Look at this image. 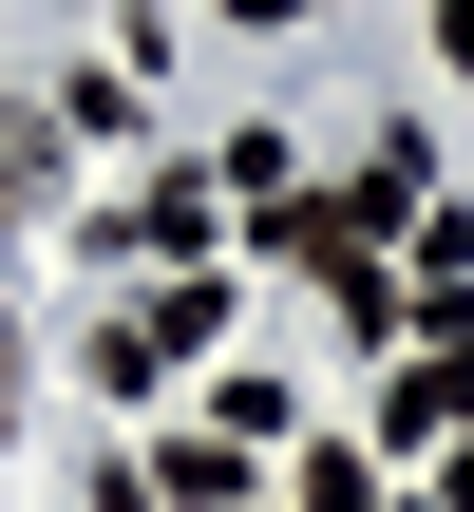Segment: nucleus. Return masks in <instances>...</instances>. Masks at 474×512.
<instances>
[{"label":"nucleus","mask_w":474,"mask_h":512,"mask_svg":"<svg viewBox=\"0 0 474 512\" xmlns=\"http://www.w3.org/2000/svg\"><path fill=\"white\" fill-rule=\"evenodd\" d=\"M304 512H380V494H361V456H323V475H304Z\"/></svg>","instance_id":"nucleus-1"},{"label":"nucleus","mask_w":474,"mask_h":512,"mask_svg":"<svg viewBox=\"0 0 474 512\" xmlns=\"http://www.w3.org/2000/svg\"><path fill=\"white\" fill-rule=\"evenodd\" d=\"M19 209H38V152H19V133H0V228H19Z\"/></svg>","instance_id":"nucleus-2"},{"label":"nucleus","mask_w":474,"mask_h":512,"mask_svg":"<svg viewBox=\"0 0 474 512\" xmlns=\"http://www.w3.org/2000/svg\"><path fill=\"white\" fill-rule=\"evenodd\" d=\"M437 57H456V76H474V0H437Z\"/></svg>","instance_id":"nucleus-3"},{"label":"nucleus","mask_w":474,"mask_h":512,"mask_svg":"<svg viewBox=\"0 0 474 512\" xmlns=\"http://www.w3.org/2000/svg\"><path fill=\"white\" fill-rule=\"evenodd\" d=\"M228 19H266V38H285V19H323V0H228Z\"/></svg>","instance_id":"nucleus-4"}]
</instances>
